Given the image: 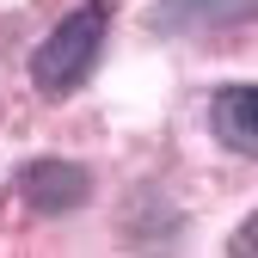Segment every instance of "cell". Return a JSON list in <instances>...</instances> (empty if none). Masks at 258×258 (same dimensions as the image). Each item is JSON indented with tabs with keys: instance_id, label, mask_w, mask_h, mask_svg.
<instances>
[{
	"instance_id": "2",
	"label": "cell",
	"mask_w": 258,
	"mask_h": 258,
	"mask_svg": "<svg viewBox=\"0 0 258 258\" xmlns=\"http://www.w3.org/2000/svg\"><path fill=\"white\" fill-rule=\"evenodd\" d=\"M19 197L37 209V215H68V209H80L92 197V172L74 166V160L43 154V160H31V166L19 172Z\"/></svg>"
},
{
	"instance_id": "1",
	"label": "cell",
	"mask_w": 258,
	"mask_h": 258,
	"mask_svg": "<svg viewBox=\"0 0 258 258\" xmlns=\"http://www.w3.org/2000/svg\"><path fill=\"white\" fill-rule=\"evenodd\" d=\"M105 31H111V0H86V7H74L37 43V55H31V80H37L43 99H68L74 86H86L92 61H99V49H105Z\"/></svg>"
},
{
	"instance_id": "4",
	"label": "cell",
	"mask_w": 258,
	"mask_h": 258,
	"mask_svg": "<svg viewBox=\"0 0 258 258\" xmlns=\"http://www.w3.org/2000/svg\"><path fill=\"white\" fill-rule=\"evenodd\" d=\"M258 13V0H166L160 7V25L172 31H209V25H240Z\"/></svg>"
},
{
	"instance_id": "3",
	"label": "cell",
	"mask_w": 258,
	"mask_h": 258,
	"mask_svg": "<svg viewBox=\"0 0 258 258\" xmlns=\"http://www.w3.org/2000/svg\"><path fill=\"white\" fill-rule=\"evenodd\" d=\"M209 129H215L221 148L258 154V86H246V80L221 86L215 99H209Z\"/></svg>"
},
{
	"instance_id": "5",
	"label": "cell",
	"mask_w": 258,
	"mask_h": 258,
	"mask_svg": "<svg viewBox=\"0 0 258 258\" xmlns=\"http://www.w3.org/2000/svg\"><path fill=\"white\" fill-rule=\"evenodd\" d=\"M228 258H258V209L234 228V240H228Z\"/></svg>"
}]
</instances>
